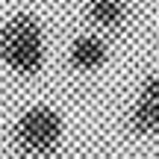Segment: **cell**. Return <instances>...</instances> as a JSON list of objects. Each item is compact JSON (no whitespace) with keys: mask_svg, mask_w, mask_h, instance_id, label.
I'll list each match as a JSON object with an SVG mask.
<instances>
[{"mask_svg":"<svg viewBox=\"0 0 159 159\" xmlns=\"http://www.w3.org/2000/svg\"><path fill=\"white\" fill-rule=\"evenodd\" d=\"M47 59L44 27L35 15L18 12L0 27V62L18 77L41 74Z\"/></svg>","mask_w":159,"mask_h":159,"instance_id":"6da1fadb","label":"cell"},{"mask_svg":"<svg viewBox=\"0 0 159 159\" xmlns=\"http://www.w3.org/2000/svg\"><path fill=\"white\" fill-rule=\"evenodd\" d=\"M62 136H65V121L47 103H35V106L24 109L12 127V144L18 148V153L30 159L53 156L56 148L62 144Z\"/></svg>","mask_w":159,"mask_h":159,"instance_id":"7a4b0ae2","label":"cell"},{"mask_svg":"<svg viewBox=\"0 0 159 159\" xmlns=\"http://www.w3.org/2000/svg\"><path fill=\"white\" fill-rule=\"evenodd\" d=\"M130 127L142 136L159 133V77H148L142 83L139 103L130 112Z\"/></svg>","mask_w":159,"mask_h":159,"instance_id":"3957f363","label":"cell"},{"mask_svg":"<svg viewBox=\"0 0 159 159\" xmlns=\"http://www.w3.org/2000/svg\"><path fill=\"white\" fill-rule=\"evenodd\" d=\"M109 56V47L100 35H91V33H83L71 41L68 47V62L74 71H97Z\"/></svg>","mask_w":159,"mask_h":159,"instance_id":"277c9868","label":"cell"},{"mask_svg":"<svg viewBox=\"0 0 159 159\" xmlns=\"http://www.w3.org/2000/svg\"><path fill=\"white\" fill-rule=\"evenodd\" d=\"M85 15L91 24H97L103 30H118L127 21V6L124 0H89Z\"/></svg>","mask_w":159,"mask_h":159,"instance_id":"5b68a950","label":"cell"}]
</instances>
